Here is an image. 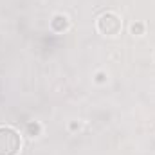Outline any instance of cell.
Segmentation results:
<instances>
[{
  "mask_svg": "<svg viewBox=\"0 0 155 155\" xmlns=\"http://www.w3.org/2000/svg\"><path fill=\"white\" fill-rule=\"evenodd\" d=\"M20 146V134L11 126H0V155H18Z\"/></svg>",
  "mask_w": 155,
  "mask_h": 155,
  "instance_id": "obj_1",
  "label": "cell"
},
{
  "mask_svg": "<svg viewBox=\"0 0 155 155\" xmlns=\"http://www.w3.org/2000/svg\"><path fill=\"white\" fill-rule=\"evenodd\" d=\"M97 29L105 36H116V35H119V31H121V20H119V16L114 15V13H105L97 20Z\"/></svg>",
  "mask_w": 155,
  "mask_h": 155,
  "instance_id": "obj_2",
  "label": "cell"
},
{
  "mask_svg": "<svg viewBox=\"0 0 155 155\" xmlns=\"http://www.w3.org/2000/svg\"><path fill=\"white\" fill-rule=\"evenodd\" d=\"M51 25H52V29H54V31L61 33V31H65V29L69 27V20H67L63 15H56V16H54V20L51 22Z\"/></svg>",
  "mask_w": 155,
  "mask_h": 155,
  "instance_id": "obj_3",
  "label": "cell"
},
{
  "mask_svg": "<svg viewBox=\"0 0 155 155\" xmlns=\"http://www.w3.org/2000/svg\"><path fill=\"white\" fill-rule=\"evenodd\" d=\"M132 31H134V33H141V31H143V25H134Z\"/></svg>",
  "mask_w": 155,
  "mask_h": 155,
  "instance_id": "obj_4",
  "label": "cell"
}]
</instances>
